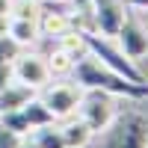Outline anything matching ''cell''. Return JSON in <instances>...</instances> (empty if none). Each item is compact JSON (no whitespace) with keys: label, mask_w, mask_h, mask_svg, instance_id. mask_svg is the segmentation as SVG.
Wrapping results in <instances>:
<instances>
[{"label":"cell","mask_w":148,"mask_h":148,"mask_svg":"<svg viewBox=\"0 0 148 148\" xmlns=\"http://www.w3.org/2000/svg\"><path fill=\"white\" fill-rule=\"evenodd\" d=\"M71 74H74V83L80 89H101V92H110V95H125V98H145L148 95V83H130L125 80L121 74L110 71L107 65H101L98 59L89 53V56H80L77 62L71 65Z\"/></svg>","instance_id":"obj_1"},{"label":"cell","mask_w":148,"mask_h":148,"mask_svg":"<svg viewBox=\"0 0 148 148\" xmlns=\"http://www.w3.org/2000/svg\"><path fill=\"white\" fill-rule=\"evenodd\" d=\"M148 139V119L139 113H125L110 121L101 142L95 148H145Z\"/></svg>","instance_id":"obj_2"},{"label":"cell","mask_w":148,"mask_h":148,"mask_svg":"<svg viewBox=\"0 0 148 148\" xmlns=\"http://www.w3.org/2000/svg\"><path fill=\"white\" fill-rule=\"evenodd\" d=\"M83 42H86V51H89L101 65H107L110 71H116V74H121L125 80H130V83H148L145 80V74L133 65V59H127L125 53L119 51V47H113L107 39H101V36H95V33H89V30H83Z\"/></svg>","instance_id":"obj_3"},{"label":"cell","mask_w":148,"mask_h":148,"mask_svg":"<svg viewBox=\"0 0 148 148\" xmlns=\"http://www.w3.org/2000/svg\"><path fill=\"white\" fill-rule=\"evenodd\" d=\"M77 113H80V121L92 133H104L110 127V121L116 119L113 95L101 89H86V95H80V101H77Z\"/></svg>","instance_id":"obj_4"},{"label":"cell","mask_w":148,"mask_h":148,"mask_svg":"<svg viewBox=\"0 0 148 148\" xmlns=\"http://www.w3.org/2000/svg\"><path fill=\"white\" fill-rule=\"evenodd\" d=\"M12 77L18 83H27L30 89H39L51 80V68H47V59L45 56H36V53H18L12 59Z\"/></svg>","instance_id":"obj_5"},{"label":"cell","mask_w":148,"mask_h":148,"mask_svg":"<svg viewBox=\"0 0 148 148\" xmlns=\"http://www.w3.org/2000/svg\"><path fill=\"white\" fill-rule=\"evenodd\" d=\"M89 9H92L95 27L104 36H116L121 30V24H125V18H127L121 0H89Z\"/></svg>","instance_id":"obj_6"},{"label":"cell","mask_w":148,"mask_h":148,"mask_svg":"<svg viewBox=\"0 0 148 148\" xmlns=\"http://www.w3.org/2000/svg\"><path fill=\"white\" fill-rule=\"evenodd\" d=\"M116 36H119V45H121L119 51L127 59H142L148 53V30L136 18H125V24H121V30Z\"/></svg>","instance_id":"obj_7"},{"label":"cell","mask_w":148,"mask_h":148,"mask_svg":"<svg viewBox=\"0 0 148 148\" xmlns=\"http://www.w3.org/2000/svg\"><path fill=\"white\" fill-rule=\"evenodd\" d=\"M77 101H80V92L74 86H51L45 95H42V104L53 113V119H65L77 110Z\"/></svg>","instance_id":"obj_8"},{"label":"cell","mask_w":148,"mask_h":148,"mask_svg":"<svg viewBox=\"0 0 148 148\" xmlns=\"http://www.w3.org/2000/svg\"><path fill=\"white\" fill-rule=\"evenodd\" d=\"M36 89H30L27 83H18V80H9L3 89H0V113H9V110H21L24 104L30 101Z\"/></svg>","instance_id":"obj_9"},{"label":"cell","mask_w":148,"mask_h":148,"mask_svg":"<svg viewBox=\"0 0 148 148\" xmlns=\"http://www.w3.org/2000/svg\"><path fill=\"white\" fill-rule=\"evenodd\" d=\"M6 36L18 47L33 45L36 39H39V24H36V18H9V33Z\"/></svg>","instance_id":"obj_10"},{"label":"cell","mask_w":148,"mask_h":148,"mask_svg":"<svg viewBox=\"0 0 148 148\" xmlns=\"http://www.w3.org/2000/svg\"><path fill=\"white\" fill-rule=\"evenodd\" d=\"M36 24H39V36H56V39L65 30H71V18L65 12H39Z\"/></svg>","instance_id":"obj_11"},{"label":"cell","mask_w":148,"mask_h":148,"mask_svg":"<svg viewBox=\"0 0 148 148\" xmlns=\"http://www.w3.org/2000/svg\"><path fill=\"white\" fill-rule=\"evenodd\" d=\"M21 113H24V119H27L30 130L45 127V125H53V121H56V119H53V113L42 104V98H30V101L21 107Z\"/></svg>","instance_id":"obj_12"},{"label":"cell","mask_w":148,"mask_h":148,"mask_svg":"<svg viewBox=\"0 0 148 148\" xmlns=\"http://www.w3.org/2000/svg\"><path fill=\"white\" fill-rule=\"evenodd\" d=\"M27 136L39 145V148H68V145H65V136H62V127H56V125L36 127V130L27 133Z\"/></svg>","instance_id":"obj_13"},{"label":"cell","mask_w":148,"mask_h":148,"mask_svg":"<svg viewBox=\"0 0 148 148\" xmlns=\"http://www.w3.org/2000/svg\"><path fill=\"white\" fill-rule=\"evenodd\" d=\"M59 47H62L71 59H80V56L89 53V51H86V42H83V30H74V27L59 36Z\"/></svg>","instance_id":"obj_14"},{"label":"cell","mask_w":148,"mask_h":148,"mask_svg":"<svg viewBox=\"0 0 148 148\" xmlns=\"http://www.w3.org/2000/svg\"><path fill=\"white\" fill-rule=\"evenodd\" d=\"M62 136H65V145L68 148H86L89 139H92V130L77 119V121H68V125L62 127Z\"/></svg>","instance_id":"obj_15"},{"label":"cell","mask_w":148,"mask_h":148,"mask_svg":"<svg viewBox=\"0 0 148 148\" xmlns=\"http://www.w3.org/2000/svg\"><path fill=\"white\" fill-rule=\"evenodd\" d=\"M0 125L9 127L12 133H18V136H27L30 133V125H27V119H24L21 110H9V113H0Z\"/></svg>","instance_id":"obj_16"},{"label":"cell","mask_w":148,"mask_h":148,"mask_svg":"<svg viewBox=\"0 0 148 148\" xmlns=\"http://www.w3.org/2000/svg\"><path fill=\"white\" fill-rule=\"evenodd\" d=\"M74 62H77V59H71L62 47H59V51H53V56L47 59V68H51V74H65V71H71Z\"/></svg>","instance_id":"obj_17"},{"label":"cell","mask_w":148,"mask_h":148,"mask_svg":"<svg viewBox=\"0 0 148 148\" xmlns=\"http://www.w3.org/2000/svg\"><path fill=\"white\" fill-rule=\"evenodd\" d=\"M18 53H21V47L12 42L9 36H0V62H12Z\"/></svg>","instance_id":"obj_18"},{"label":"cell","mask_w":148,"mask_h":148,"mask_svg":"<svg viewBox=\"0 0 148 148\" xmlns=\"http://www.w3.org/2000/svg\"><path fill=\"white\" fill-rule=\"evenodd\" d=\"M21 139L24 136H18V133H12L9 127L0 125V148H21Z\"/></svg>","instance_id":"obj_19"},{"label":"cell","mask_w":148,"mask_h":148,"mask_svg":"<svg viewBox=\"0 0 148 148\" xmlns=\"http://www.w3.org/2000/svg\"><path fill=\"white\" fill-rule=\"evenodd\" d=\"M9 80H15L12 77V62H0V89H3Z\"/></svg>","instance_id":"obj_20"},{"label":"cell","mask_w":148,"mask_h":148,"mask_svg":"<svg viewBox=\"0 0 148 148\" xmlns=\"http://www.w3.org/2000/svg\"><path fill=\"white\" fill-rule=\"evenodd\" d=\"M12 0H0V15H12Z\"/></svg>","instance_id":"obj_21"},{"label":"cell","mask_w":148,"mask_h":148,"mask_svg":"<svg viewBox=\"0 0 148 148\" xmlns=\"http://www.w3.org/2000/svg\"><path fill=\"white\" fill-rule=\"evenodd\" d=\"M9 33V15H0V36Z\"/></svg>","instance_id":"obj_22"},{"label":"cell","mask_w":148,"mask_h":148,"mask_svg":"<svg viewBox=\"0 0 148 148\" xmlns=\"http://www.w3.org/2000/svg\"><path fill=\"white\" fill-rule=\"evenodd\" d=\"M133 9H148V0H127Z\"/></svg>","instance_id":"obj_23"},{"label":"cell","mask_w":148,"mask_h":148,"mask_svg":"<svg viewBox=\"0 0 148 148\" xmlns=\"http://www.w3.org/2000/svg\"><path fill=\"white\" fill-rule=\"evenodd\" d=\"M21 148H39V145H36L33 139H21Z\"/></svg>","instance_id":"obj_24"},{"label":"cell","mask_w":148,"mask_h":148,"mask_svg":"<svg viewBox=\"0 0 148 148\" xmlns=\"http://www.w3.org/2000/svg\"><path fill=\"white\" fill-rule=\"evenodd\" d=\"M27 3H36V6H39V3H45V0H27Z\"/></svg>","instance_id":"obj_25"},{"label":"cell","mask_w":148,"mask_h":148,"mask_svg":"<svg viewBox=\"0 0 148 148\" xmlns=\"http://www.w3.org/2000/svg\"><path fill=\"white\" fill-rule=\"evenodd\" d=\"M59 3H68V0H59Z\"/></svg>","instance_id":"obj_26"},{"label":"cell","mask_w":148,"mask_h":148,"mask_svg":"<svg viewBox=\"0 0 148 148\" xmlns=\"http://www.w3.org/2000/svg\"><path fill=\"white\" fill-rule=\"evenodd\" d=\"M145 148H148V139H145Z\"/></svg>","instance_id":"obj_27"}]
</instances>
